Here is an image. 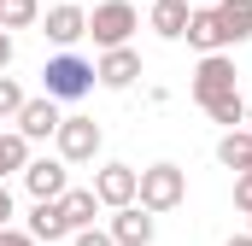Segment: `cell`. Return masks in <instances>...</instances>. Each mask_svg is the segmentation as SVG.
Masks as SVG:
<instances>
[{
    "label": "cell",
    "mask_w": 252,
    "mask_h": 246,
    "mask_svg": "<svg viewBox=\"0 0 252 246\" xmlns=\"http://www.w3.org/2000/svg\"><path fill=\"white\" fill-rule=\"evenodd\" d=\"M24 100H30V94L18 88V76H0V118H12V123H18V112H24Z\"/></svg>",
    "instance_id": "obj_21"
},
{
    "label": "cell",
    "mask_w": 252,
    "mask_h": 246,
    "mask_svg": "<svg viewBox=\"0 0 252 246\" xmlns=\"http://www.w3.org/2000/svg\"><path fill=\"white\" fill-rule=\"evenodd\" d=\"M235 211L252 217V176H235Z\"/></svg>",
    "instance_id": "obj_22"
},
{
    "label": "cell",
    "mask_w": 252,
    "mask_h": 246,
    "mask_svg": "<svg viewBox=\"0 0 252 246\" xmlns=\"http://www.w3.org/2000/svg\"><path fill=\"white\" fill-rule=\"evenodd\" d=\"M135 30H141L135 0H100V6L88 12V35H94V47H100V53L129 47V35H135Z\"/></svg>",
    "instance_id": "obj_3"
},
{
    "label": "cell",
    "mask_w": 252,
    "mask_h": 246,
    "mask_svg": "<svg viewBox=\"0 0 252 246\" xmlns=\"http://www.w3.org/2000/svg\"><path fill=\"white\" fill-rule=\"evenodd\" d=\"M182 6H193V0H182Z\"/></svg>",
    "instance_id": "obj_30"
},
{
    "label": "cell",
    "mask_w": 252,
    "mask_h": 246,
    "mask_svg": "<svg viewBox=\"0 0 252 246\" xmlns=\"http://www.w3.org/2000/svg\"><path fill=\"white\" fill-rule=\"evenodd\" d=\"M229 246H252V235H229Z\"/></svg>",
    "instance_id": "obj_27"
},
{
    "label": "cell",
    "mask_w": 252,
    "mask_h": 246,
    "mask_svg": "<svg viewBox=\"0 0 252 246\" xmlns=\"http://www.w3.org/2000/svg\"><path fill=\"white\" fill-rule=\"evenodd\" d=\"M247 135H252V100H247Z\"/></svg>",
    "instance_id": "obj_28"
},
{
    "label": "cell",
    "mask_w": 252,
    "mask_h": 246,
    "mask_svg": "<svg viewBox=\"0 0 252 246\" xmlns=\"http://www.w3.org/2000/svg\"><path fill=\"white\" fill-rule=\"evenodd\" d=\"M70 246H112V235H106V229H76Z\"/></svg>",
    "instance_id": "obj_23"
},
{
    "label": "cell",
    "mask_w": 252,
    "mask_h": 246,
    "mask_svg": "<svg viewBox=\"0 0 252 246\" xmlns=\"http://www.w3.org/2000/svg\"><path fill=\"white\" fill-rule=\"evenodd\" d=\"M0 246H35V241H30L24 229H0Z\"/></svg>",
    "instance_id": "obj_25"
},
{
    "label": "cell",
    "mask_w": 252,
    "mask_h": 246,
    "mask_svg": "<svg viewBox=\"0 0 252 246\" xmlns=\"http://www.w3.org/2000/svg\"><path fill=\"white\" fill-rule=\"evenodd\" d=\"M100 141H106V129H100L94 118H64L59 135H53V147H59L64 164H88V158L100 153Z\"/></svg>",
    "instance_id": "obj_4"
},
{
    "label": "cell",
    "mask_w": 252,
    "mask_h": 246,
    "mask_svg": "<svg viewBox=\"0 0 252 246\" xmlns=\"http://www.w3.org/2000/svg\"><path fill=\"white\" fill-rule=\"evenodd\" d=\"M24 187H30V199H64L70 164H64V158H30V164H24Z\"/></svg>",
    "instance_id": "obj_9"
},
{
    "label": "cell",
    "mask_w": 252,
    "mask_h": 246,
    "mask_svg": "<svg viewBox=\"0 0 252 246\" xmlns=\"http://www.w3.org/2000/svg\"><path fill=\"white\" fill-rule=\"evenodd\" d=\"M217 24H223V41L229 47L252 41V0H217Z\"/></svg>",
    "instance_id": "obj_15"
},
{
    "label": "cell",
    "mask_w": 252,
    "mask_h": 246,
    "mask_svg": "<svg viewBox=\"0 0 252 246\" xmlns=\"http://www.w3.org/2000/svg\"><path fill=\"white\" fill-rule=\"evenodd\" d=\"M94 82H100V88H118V94L135 88V82H141V53H135V47L100 53V59H94Z\"/></svg>",
    "instance_id": "obj_8"
},
{
    "label": "cell",
    "mask_w": 252,
    "mask_h": 246,
    "mask_svg": "<svg viewBox=\"0 0 252 246\" xmlns=\"http://www.w3.org/2000/svg\"><path fill=\"white\" fill-rule=\"evenodd\" d=\"M205 118L223 123V129H247V100H241V88H229V94L205 100Z\"/></svg>",
    "instance_id": "obj_18"
},
{
    "label": "cell",
    "mask_w": 252,
    "mask_h": 246,
    "mask_svg": "<svg viewBox=\"0 0 252 246\" xmlns=\"http://www.w3.org/2000/svg\"><path fill=\"white\" fill-rule=\"evenodd\" d=\"M6 64H12V35L0 30V76H6Z\"/></svg>",
    "instance_id": "obj_26"
},
{
    "label": "cell",
    "mask_w": 252,
    "mask_h": 246,
    "mask_svg": "<svg viewBox=\"0 0 252 246\" xmlns=\"http://www.w3.org/2000/svg\"><path fill=\"white\" fill-rule=\"evenodd\" d=\"M235 82H241V70H235V59H229V53H211V59H199V70H193V100L205 106V100L229 94Z\"/></svg>",
    "instance_id": "obj_10"
},
{
    "label": "cell",
    "mask_w": 252,
    "mask_h": 246,
    "mask_svg": "<svg viewBox=\"0 0 252 246\" xmlns=\"http://www.w3.org/2000/svg\"><path fill=\"white\" fill-rule=\"evenodd\" d=\"M94 88V59H82V53H53V59L41 64V94L47 100H82Z\"/></svg>",
    "instance_id": "obj_2"
},
{
    "label": "cell",
    "mask_w": 252,
    "mask_h": 246,
    "mask_svg": "<svg viewBox=\"0 0 252 246\" xmlns=\"http://www.w3.org/2000/svg\"><path fill=\"white\" fill-rule=\"evenodd\" d=\"M41 35H47L53 47L70 53V47L88 35V12H82V6H70V0H64V6H47V12H41Z\"/></svg>",
    "instance_id": "obj_6"
},
{
    "label": "cell",
    "mask_w": 252,
    "mask_h": 246,
    "mask_svg": "<svg viewBox=\"0 0 252 246\" xmlns=\"http://www.w3.org/2000/svg\"><path fill=\"white\" fill-rule=\"evenodd\" d=\"M24 235H30V241L41 246H53V241H70V223H64V205L59 199H35V205H30V223H24Z\"/></svg>",
    "instance_id": "obj_12"
},
{
    "label": "cell",
    "mask_w": 252,
    "mask_h": 246,
    "mask_svg": "<svg viewBox=\"0 0 252 246\" xmlns=\"http://www.w3.org/2000/svg\"><path fill=\"white\" fill-rule=\"evenodd\" d=\"M182 199H188V170H182V164L164 158V164H147V170H141V187H135V205H141V211L164 217V211H176Z\"/></svg>",
    "instance_id": "obj_1"
},
{
    "label": "cell",
    "mask_w": 252,
    "mask_h": 246,
    "mask_svg": "<svg viewBox=\"0 0 252 246\" xmlns=\"http://www.w3.org/2000/svg\"><path fill=\"white\" fill-rule=\"evenodd\" d=\"M12 217H18V205H12V187L0 182V229H12Z\"/></svg>",
    "instance_id": "obj_24"
},
{
    "label": "cell",
    "mask_w": 252,
    "mask_h": 246,
    "mask_svg": "<svg viewBox=\"0 0 252 246\" xmlns=\"http://www.w3.org/2000/svg\"><path fill=\"white\" fill-rule=\"evenodd\" d=\"M59 123H64L59 100L35 94V100H24V112H18V135H24V141H53V135H59Z\"/></svg>",
    "instance_id": "obj_11"
},
{
    "label": "cell",
    "mask_w": 252,
    "mask_h": 246,
    "mask_svg": "<svg viewBox=\"0 0 252 246\" xmlns=\"http://www.w3.org/2000/svg\"><path fill=\"white\" fill-rule=\"evenodd\" d=\"M64 223H70V235L76 229H94V217H100V199H94V187H64Z\"/></svg>",
    "instance_id": "obj_17"
},
{
    "label": "cell",
    "mask_w": 252,
    "mask_h": 246,
    "mask_svg": "<svg viewBox=\"0 0 252 246\" xmlns=\"http://www.w3.org/2000/svg\"><path fill=\"white\" fill-rule=\"evenodd\" d=\"M188 47H199V59H211V53H223L229 41H223V24H217V6H193L188 12V35H182Z\"/></svg>",
    "instance_id": "obj_13"
},
{
    "label": "cell",
    "mask_w": 252,
    "mask_h": 246,
    "mask_svg": "<svg viewBox=\"0 0 252 246\" xmlns=\"http://www.w3.org/2000/svg\"><path fill=\"white\" fill-rule=\"evenodd\" d=\"M247 235H252V217H247Z\"/></svg>",
    "instance_id": "obj_29"
},
{
    "label": "cell",
    "mask_w": 252,
    "mask_h": 246,
    "mask_svg": "<svg viewBox=\"0 0 252 246\" xmlns=\"http://www.w3.org/2000/svg\"><path fill=\"white\" fill-rule=\"evenodd\" d=\"M30 24H41V0H0V30L12 35V30H30Z\"/></svg>",
    "instance_id": "obj_20"
},
{
    "label": "cell",
    "mask_w": 252,
    "mask_h": 246,
    "mask_svg": "<svg viewBox=\"0 0 252 246\" xmlns=\"http://www.w3.org/2000/svg\"><path fill=\"white\" fill-rule=\"evenodd\" d=\"M135 187H141V170H135V164H100V170H94V199H100V211L135 205Z\"/></svg>",
    "instance_id": "obj_5"
},
{
    "label": "cell",
    "mask_w": 252,
    "mask_h": 246,
    "mask_svg": "<svg viewBox=\"0 0 252 246\" xmlns=\"http://www.w3.org/2000/svg\"><path fill=\"white\" fill-rule=\"evenodd\" d=\"M24 164H30V141H24L18 129H6V135H0V182H6V176H24Z\"/></svg>",
    "instance_id": "obj_19"
},
{
    "label": "cell",
    "mask_w": 252,
    "mask_h": 246,
    "mask_svg": "<svg viewBox=\"0 0 252 246\" xmlns=\"http://www.w3.org/2000/svg\"><path fill=\"white\" fill-rule=\"evenodd\" d=\"M106 235H112V246H153L158 217H153V211H141V205H124V211H112Z\"/></svg>",
    "instance_id": "obj_7"
},
{
    "label": "cell",
    "mask_w": 252,
    "mask_h": 246,
    "mask_svg": "<svg viewBox=\"0 0 252 246\" xmlns=\"http://www.w3.org/2000/svg\"><path fill=\"white\" fill-rule=\"evenodd\" d=\"M188 12L182 0H153V12H147V24H153V35H164V41H182L188 35Z\"/></svg>",
    "instance_id": "obj_14"
},
{
    "label": "cell",
    "mask_w": 252,
    "mask_h": 246,
    "mask_svg": "<svg viewBox=\"0 0 252 246\" xmlns=\"http://www.w3.org/2000/svg\"><path fill=\"white\" fill-rule=\"evenodd\" d=\"M217 164L235 170V176H252V135L247 129H229V135L217 141Z\"/></svg>",
    "instance_id": "obj_16"
}]
</instances>
